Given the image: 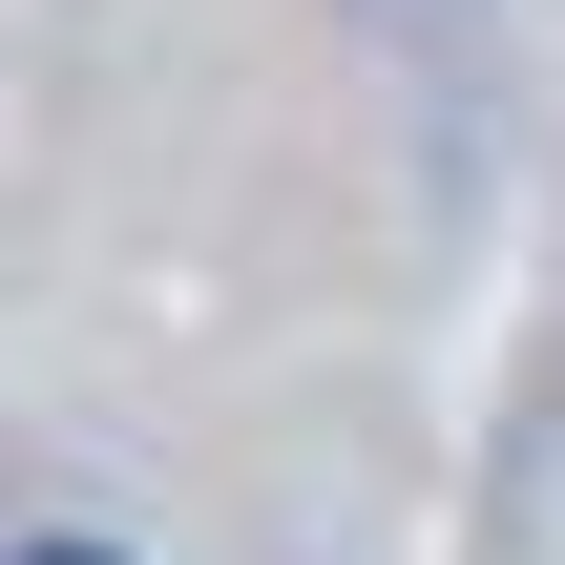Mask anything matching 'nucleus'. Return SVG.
Segmentation results:
<instances>
[{"label": "nucleus", "instance_id": "f257e3e1", "mask_svg": "<svg viewBox=\"0 0 565 565\" xmlns=\"http://www.w3.org/2000/svg\"><path fill=\"white\" fill-rule=\"evenodd\" d=\"M21 565H105V545H21Z\"/></svg>", "mask_w": 565, "mask_h": 565}]
</instances>
